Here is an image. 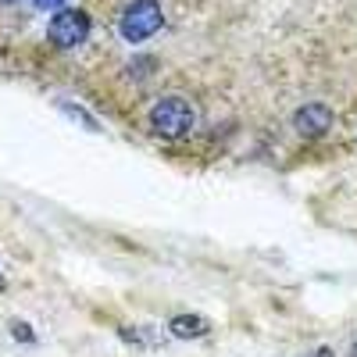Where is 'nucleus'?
Returning a JSON list of instances; mask_svg holds the SVG:
<instances>
[{
	"label": "nucleus",
	"instance_id": "nucleus-4",
	"mask_svg": "<svg viewBox=\"0 0 357 357\" xmlns=\"http://www.w3.org/2000/svg\"><path fill=\"white\" fill-rule=\"evenodd\" d=\"M293 126H296V132H301L304 139H321L325 132H329V126H333V114H329L325 104H307V107L296 111Z\"/></svg>",
	"mask_w": 357,
	"mask_h": 357
},
{
	"label": "nucleus",
	"instance_id": "nucleus-2",
	"mask_svg": "<svg viewBox=\"0 0 357 357\" xmlns=\"http://www.w3.org/2000/svg\"><path fill=\"white\" fill-rule=\"evenodd\" d=\"M165 25V15H161V4L158 0H136V4L126 8L122 15V40L129 43H146L151 36H158V29Z\"/></svg>",
	"mask_w": 357,
	"mask_h": 357
},
{
	"label": "nucleus",
	"instance_id": "nucleus-8",
	"mask_svg": "<svg viewBox=\"0 0 357 357\" xmlns=\"http://www.w3.org/2000/svg\"><path fill=\"white\" fill-rule=\"evenodd\" d=\"M307 357H333V350H329V347H318V350H311Z\"/></svg>",
	"mask_w": 357,
	"mask_h": 357
},
{
	"label": "nucleus",
	"instance_id": "nucleus-6",
	"mask_svg": "<svg viewBox=\"0 0 357 357\" xmlns=\"http://www.w3.org/2000/svg\"><path fill=\"white\" fill-rule=\"evenodd\" d=\"M68 0H36V8L40 11H54V8H65Z\"/></svg>",
	"mask_w": 357,
	"mask_h": 357
},
{
	"label": "nucleus",
	"instance_id": "nucleus-3",
	"mask_svg": "<svg viewBox=\"0 0 357 357\" xmlns=\"http://www.w3.org/2000/svg\"><path fill=\"white\" fill-rule=\"evenodd\" d=\"M47 36L54 47H61V50H72L79 47L86 36H89V15L79 11V8H65V11H57L54 22L47 25Z\"/></svg>",
	"mask_w": 357,
	"mask_h": 357
},
{
	"label": "nucleus",
	"instance_id": "nucleus-7",
	"mask_svg": "<svg viewBox=\"0 0 357 357\" xmlns=\"http://www.w3.org/2000/svg\"><path fill=\"white\" fill-rule=\"evenodd\" d=\"M11 333H18L22 340H29V343H33V333H29V329H25V325H11Z\"/></svg>",
	"mask_w": 357,
	"mask_h": 357
},
{
	"label": "nucleus",
	"instance_id": "nucleus-9",
	"mask_svg": "<svg viewBox=\"0 0 357 357\" xmlns=\"http://www.w3.org/2000/svg\"><path fill=\"white\" fill-rule=\"evenodd\" d=\"M0 4H18V0H0Z\"/></svg>",
	"mask_w": 357,
	"mask_h": 357
},
{
	"label": "nucleus",
	"instance_id": "nucleus-10",
	"mask_svg": "<svg viewBox=\"0 0 357 357\" xmlns=\"http://www.w3.org/2000/svg\"><path fill=\"white\" fill-rule=\"evenodd\" d=\"M350 357H357V343H354V350H350Z\"/></svg>",
	"mask_w": 357,
	"mask_h": 357
},
{
	"label": "nucleus",
	"instance_id": "nucleus-11",
	"mask_svg": "<svg viewBox=\"0 0 357 357\" xmlns=\"http://www.w3.org/2000/svg\"><path fill=\"white\" fill-rule=\"evenodd\" d=\"M0 289H4V275H0Z\"/></svg>",
	"mask_w": 357,
	"mask_h": 357
},
{
	"label": "nucleus",
	"instance_id": "nucleus-1",
	"mask_svg": "<svg viewBox=\"0 0 357 357\" xmlns=\"http://www.w3.org/2000/svg\"><path fill=\"white\" fill-rule=\"evenodd\" d=\"M197 122V114H193V104L183 100V97H165L151 107V126L158 136L165 139H183Z\"/></svg>",
	"mask_w": 357,
	"mask_h": 357
},
{
	"label": "nucleus",
	"instance_id": "nucleus-5",
	"mask_svg": "<svg viewBox=\"0 0 357 357\" xmlns=\"http://www.w3.org/2000/svg\"><path fill=\"white\" fill-rule=\"evenodd\" d=\"M168 333L175 340H197V336L211 333V325H207V318H200V314H175L168 321Z\"/></svg>",
	"mask_w": 357,
	"mask_h": 357
}]
</instances>
